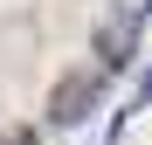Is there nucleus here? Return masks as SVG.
I'll return each mask as SVG.
<instances>
[{
  "label": "nucleus",
  "instance_id": "obj_1",
  "mask_svg": "<svg viewBox=\"0 0 152 145\" xmlns=\"http://www.w3.org/2000/svg\"><path fill=\"white\" fill-rule=\"evenodd\" d=\"M104 90H111V69H104V62H97V69H69V76L48 90V125H56V131L90 125L97 104H104Z\"/></svg>",
  "mask_w": 152,
  "mask_h": 145
},
{
  "label": "nucleus",
  "instance_id": "obj_3",
  "mask_svg": "<svg viewBox=\"0 0 152 145\" xmlns=\"http://www.w3.org/2000/svg\"><path fill=\"white\" fill-rule=\"evenodd\" d=\"M138 104H152V69H145V76H138V90H132V104H124V117H132Z\"/></svg>",
  "mask_w": 152,
  "mask_h": 145
},
{
  "label": "nucleus",
  "instance_id": "obj_4",
  "mask_svg": "<svg viewBox=\"0 0 152 145\" xmlns=\"http://www.w3.org/2000/svg\"><path fill=\"white\" fill-rule=\"evenodd\" d=\"M0 145H42V131H28V125H21V131H0Z\"/></svg>",
  "mask_w": 152,
  "mask_h": 145
},
{
  "label": "nucleus",
  "instance_id": "obj_2",
  "mask_svg": "<svg viewBox=\"0 0 152 145\" xmlns=\"http://www.w3.org/2000/svg\"><path fill=\"white\" fill-rule=\"evenodd\" d=\"M138 42H145V7L138 0H118V7L97 21V35H90V48H97V62L111 69H132V55H138Z\"/></svg>",
  "mask_w": 152,
  "mask_h": 145
}]
</instances>
